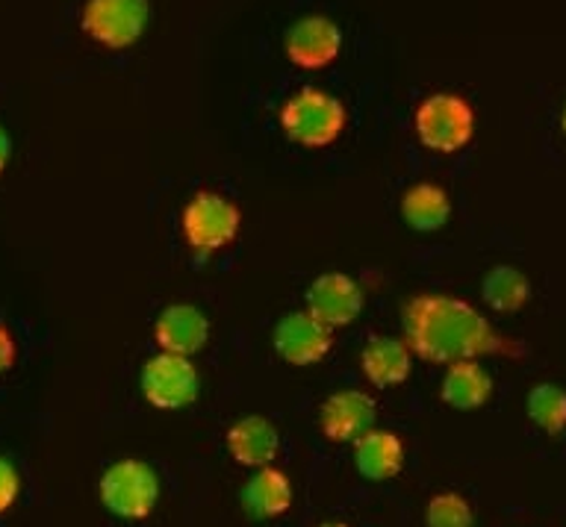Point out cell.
Wrapping results in <instances>:
<instances>
[{"label":"cell","mask_w":566,"mask_h":527,"mask_svg":"<svg viewBox=\"0 0 566 527\" xmlns=\"http://www.w3.org/2000/svg\"><path fill=\"white\" fill-rule=\"evenodd\" d=\"M18 360V342L7 325H0V378L7 375Z\"/></svg>","instance_id":"603a6c76"},{"label":"cell","mask_w":566,"mask_h":527,"mask_svg":"<svg viewBox=\"0 0 566 527\" xmlns=\"http://www.w3.org/2000/svg\"><path fill=\"white\" fill-rule=\"evenodd\" d=\"M424 525L428 527H472L475 525V513L472 504L458 493H440L433 495L428 507H424Z\"/></svg>","instance_id":"44dd1931"},{"label":"cell","mask_w":566,"mask_h":527,"mask_svg":"<svg viewBox=\"0 0 566 527\" xmlns=\"http://www.w3.org/2000/svg\"><path fill=\"white\" fill-rule=\"evenodd\" d=\"M354 466L371 484L392 481L405 468V442L392 431L371 428L360 440H354Z\"/></svg>","instance_id":"9a60e30c"},{"label":"cell","mask_w":566,"mask_h":527,"mask_svg":"<svg viewBox=\"0 0 566 527\" xmlns=\"http://www.w3.org/2000/svg\"><path fill=\"white\" fill-rule=\"evenodd\" d=\"M242 507L251 519H277L292 507V484L281 468H256L242 486Z\"/></svg>","instance_id":"2e32d148"},{"label":"cell","mask_w":566,"mask_h":527,"mask_svg":"<svg viewBox=\"0 0 566 527\" xmlns=\"http://www.w3.org/2000/svg\"><path fill=\"white\" fill-rule=\"evenodd\" d=\"M401 219L407 221V228L419 230V233H433V230L446 228V221L451 219L449 194L433 183L410 186L401 198Z\"/></svg>","instance_id":"ac0fdd59"},{"label":"cell","mask_w":566,"mask_h":527,"mask_svg":"<svg viewBox=\"0 0 566 527\" xmlns=\"http://www.w3.org/2000/svg\"><path fill=\"white\" fill-rule=\"evenodd\" d=\"M286 56L292 65L307 71L327 68L343 51V33L339 27L325 15H307L295 21L286 33Z\"/></svg>","instance_id":"30bf717a"},{"label":"cell","mask_w":566,"mask_h":527,"mask_svg":"<svg viewBox=\"0 0 566 527\" xmlns=\"http://www.w3.org/2000/svg\"><path fill=\"white\" fill-rule=\"evenodd\" d=\"M413 130L433 154H458L475 136V109L467 97L440 92L416 106Z\"/></svg>","instance_id":"3957f363"},{"label":"cell","mask_w":566,"mask_h":527,"mask_svg":"<svg viewBox=\"0 0 566 527\" xmlns=\"http://www.w3.org/2000/svg\"><path fill=\"white\" fill-rule=\"evenodd\" d=\"M375 422V398L363 389H339L327 396L318 410V424L331 442H354L371 431Z\"/></svg>","instance_id":"8fae6325"},{"label":"cell","mask_w":566,"mask_h":527,"mask_svg":"<svg viewBox=\"0 0 566 527\" xmlns=\"http://www.w3.org/2000/svg\"><path fill=\"white\" fill-rule=\"evenodd\" d=\"M228 451L239 466L265 468L272 466L281 451V433L263 415H245L228 431Z\"/></svg>","instance_id":"4fadbf2b"},{"label":"cell","mask_w":566,"mask_h":527,"mask_svg":"<svg viewBox=\"0 0 566 527\" xmlns=\"http://www.w3.org/2000/svg\"><path fill=\"white\" fill-rule=\"evenodd\" d=\"M348 113L339 97L322 88H301L281 106V127L301 148H327L345 130Z\"/></svg>","instance_id":"7a4b0ae2"},{"label":"cell","mask_w":566,"mask_h":527,"mask_svg":"<svg viewBox=\"0 0 566 527\" xmlns=\"http://www.w3.org/2000/svg\"><path fill=\"white\" fill-rule=\"evenodd\" d=\"M560 124H564V133H566V109H564V118H560Z\"/></svg>","instance_id":"484cf974"},{"label":"cell","mask_w":566,"mask_h":527,"mask_svg":"<svg viewBox=\"0 0 566 527\" xmlns=\"http://www.w3.org/2000/svg\"><path fill=\"white\" fill-rule=\"evenodd\" d=\"M307 313L331 330L352 325L363 313L360 283L339 272L318 274L307 289Z\"/></svg>","instance_id":"9c48e42d"},{"label":"cell","mask_w":566,"mask_h":527,"mask_svg":"<svg viewBox=\"0 0 566 527\" xmlns=\"http://www.w3.org/2000/svg\"><path fill=\"white\" fill-rule=\"evenodd\" d=\"M440 398L449 407L460 410V413L481 410L493 398V378H490V371L478 360L454 362L446 371V378H442Z\"/></svg>","instance_id":"e0dca14e"},{"label":"cell","mask_w":566,"mask_h":527,"mask_svg":"<svg viewBox=\"0 0 566 527\" xmlns=\"http://www.w3.org/2000/svg\"><path fill=\"white\" fill-rule=\"evenodd\" d=\"M9 157H12V141H9V133L0 127V175L7 171Z\"/></svg>","instance_id":"cb8c5ba5"},{"label":"cell","mask_w":566,"mask_h":527,"mask_svg":"<svg viewBox=\"0 0 566 527\" xmlns=\"http://www.w3.org/2000/svg\"><path fill=\"white\" fill-rule=\"evenodd\" d=\"M316 527H348V525H345V521H322V525Z\"/></svg>","instance_id":"d4e9b609"},{"label":"cell","mask_w":566,"mask_h":527,"mask_svg":"<svg viewBox=\"0 0 566 527\" xmlns=\"http://www.w3.org/2000/svg\"><path fill=\"white\" fill-rule=\"evenodd\" d=\"M148 0H86L80 24L92 42L109 51H124L142 39L148 27Z\"/></svg>","instance_id":"52a82bcc"},{"label":"cell","mask_w":566,"mask_h":527,"mask_svg":"<svg viewBox=\"0 0 566 527\" xmlns=\"http://www.w3.org/2000/svg\"><path fill=\"white\" fill-rule=\"evenodd\" d=\"M180 228H184L186 245L192 247L195 254L210 256L237 242L239 228H242V212L224 194L198 192L184 207Z\"/></svg>","instance_id":"5b68a950"},{"label":"cell","mask_w":566,"mask_h":527,"mask_svg":"<svg viewBox=\"0 0 566 527\" xmlns=\"http://www.w3.org/2000/svg\"><path fill=\"white\" fill-rule=\"evenodd\" d=\"M272 345L277 357L290 366H316L334 348V330L310 316L307 309L290 313L274 325Z\"/></svg>","instance_id":"ba28073f"},{"label":"cell","mask_w":566,"mask_h":527,"mask_svg":"<svg viewBox=\"0 0 566 527\" xmlns=\"http://www.w3.org/2000/svg\"><path fill=\"white\" fill-rule=\"evenodd\" d=\"M481 295H484L486 307L495 309V313H516L528 304L531 283L520 268L495 265L481 281Z\"/></svg>","instance_id":"d6986e66"},{"label":"cell","mask_w":566,"mask_h":527,"mask_svg":"<svg viewBox=\"0 0 566 527\" xmlns=\"http://www.w3.org/2000/svg\"><path fill=\"white\" fill-rule=\"evenodd\" d=\"M18 495H21V475L7 457H0V513L12 510Z\"/></svg>","instance_id":"7402d4cb"},{"label":"cell","mask_w":566,"mask_h":527,"mask_svg":"<svg viewBox=\"0 0 566 527\" xmlns=\"http://www.w3.org/2000/svg\"><path fill=\"white\" fill-rule=\"evenodd\" d=\"M360 369L371 387L392 389L401 387L413 371V351L405 339L396 336H375L360 354Z\"/></svg>","instance_id":"5bb4252c"},{"label":"cell","mask_w":566,"mask_h":527,"mask_svg":"<svg viewBox=\"0 0 566 527\" xmlns=\"http://www.w3.org/2000/svg\"><path fill=\"white\" fill-rule=\"evenodd\" d=\"M405 342L416 357L433 366L478 360L507 348L495 327L472 304L440 292H424L407 301Z\"/></svg>","instance_id":"6da1fadb"},{"label":"cell","mask_w":566,"mask_h":527,"mask_svg":"<svg viewBox=\"0 0 566 527\" xmlns=\"http://www.w3.org/2000/svg\"><path fill=\"white\" fill-rule=\"evenodd\" d=\"M97 495L106 510L127 521L148 519L159 502L157 472L136 457H124L106 468L97 484Z\"/></svg>","instance_id":"277c9868"},{"label":"cell","mask_w":566,"mask_h":527,"mask_svg":"<svg viewBox=\"0 0 566 527\" xmlns=\"http://www.w3.org/2000/svg\"><path fill=\"white\" fill-rule=\"evenodd\" d=\"M139 389L145 401L157 410H184L195 404L201 392V375L189 357L159 351L142 366Z\"/></svg>","instance_id":"8992f818"},{"label":"cell","mask_w":566,"mask_h":527,"mask_svg":"<svg viewBox=\"0 0 566 527\" xmlns=\"http://www.w3.org/2000/svg\"><path fill=\"white\" fill-rule=\"evenodd\" d=\"M154 339H157L159 351L192 360L210 339V322L192 304H171L159 313L157 325H154Z\"/></svg>","instance_id":"7c38bea8"},{"label":"cell","mask_w":566,"mask_h":527,"mask_svg":"<svg viewBox=\"0 0 566 527\" xmlns=\"http://www.w3.org/2000/svg\"><path fill=\"white\" fill-rule=\"evenodd\" d=\"M528 419L548 436L566 431V392L555 383H537L525 401Z\"/></svg>","instance_id":"ffe728a7"}]
</instances>
